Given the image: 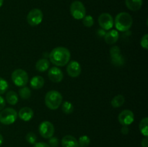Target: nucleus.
Listing matches in <instances>:
<instances>
[{"label":"nucleus","instance_id":"nucleus-14","mask_svg":"<svg viewBox=\"0 0 148 147\" xmlns=\"http://www.w3.org/2000/svg\"><path fill=\"white\" fill-rule=\"evenodd\" d=\"M33 114H34V112L31 108H29V107H24L19 110L17 115L23 121L27 122L33 118Z\"/></svg>","mask_w":148,"mask_h":147},{"label":"nucleus","instance_id":"nucleus-11","mask_svg":"<svg viewBox=\"0 0 148 147\" xmlns=\"http://www.w3.org/2000/svg\"><path fill=\"white\" fill-rule=\"evenodd\" d=\"M118 120L122 125H131L134 120V115L130 110H124L121 111L118 116Z\"/></svg>","mask_w":148,"mask_h":147},{"label":"nucleus","instance_id":"nucleus-17","mask_svg":"<svg viewBox=\"0 0 148 147\" xmlns=\"http://www.w3.org/2000/svg\"><path fill=\"white\" fill-rule=\"evenodd\" d=\"M125 4L127 8L131 11H138L143 6V0H125Z\"/></svg>","mask_w":148,"mask_h":147},{"label":"nucleus","instance_id":"nucleus-28","mask_svg":"<svg viewBox=\"0 0 148 147\" xmlns=\"http://www.w3.org/2000/svg\"><path fill=\"white\" fill-rule=\"evenodd\" d=\"M25 139L30 144H35L36 143V140H37V136L34 133L29 132L26 135Z\"/></svg>","mask_w":148,"mask_h":147},{"label":"nucleus","instance_id":"nucleus-20","mask_svg":"<svg viewBox=\"0 0 148 147\" xmlns=\"http://www.w3.org/2000/svg\"><path fill=\"white\" fill-rule=\"evenodd\" d=\"M6 101L10 105H14L18 102V95L15 92L12 90H10L6 94Z\"/></svg>","mask_w":148,"mask_h":147},{"label":"nucleus","instance_id":"nucleus-24","mask_svg":"<svg viewBox=\"0 0 148 147\" xmlns=\"http://www.w3.org/2000/svg\"><path fill=\"white\" fill-rule=\"evenodd\" d=\"M19 95L23 99H27L31 96V91L27 86H23L19 90Z\"/></svg>","mask_w":148,"mask_h":147},{"label":"nucleus","instance_id":"nucleus-26","mask_svg":"<svg viewBox=\"0 0 148 147\" xmlns=\"http://www.w3.org/2000/svg\"><path fill=\"white\" fill-rule=\"evenodd\" d=\"M78 144H79V146H80L81 147H87L90 144V138L88 135H82V136L79 137Z\"/></svg>","mask_w":148,"mask_h":147},{"label":"nucleus","instance_id":"nucleus-22","mask_svg":"<svg viewBox=\"0 0 148 147\" xmlns=\"http://www.w3.org/2000/svg\"><path fill=\"white\" fill-rule=\"evenodd\" d=\"M140 133L144 135L145 137L148 136V118L145 117L143 118L140 122L139 125Z\"/></svg>","mask_w":148,"mask_h":147},{"label":"nucleus","instance_id":"nucleus-3","mask_svg":"<svg viewBox=\"0 0 148 147\" xmlns=\"http://www.w3.org/2000/svg\"><path fill=\"white\" fill-rule=\"evenodd\" d=\"M63 101L62 94L56 90H51L45 96V103L46 107L52 110H57Z\"/></svg>","mask_w":148,"mask_h":147},{"label":"nucleus","instance_id":"nucleus-36","mask_svg":"<svg viewBox=\"0 0 148 147\" xmlns=\"http://www.w3.org/2000/svg\"><path fill=\"white\" fill-rule=\"evenodd\" d=\"M3 141H4V138H3V136L1 135V134H0V146L2 145Z\"/></svg>","mask_w":148,"mask_h":147},{"label":"nucleus","instance_id":"nucleus-21","mask_svg":"<svg viewBox=\"0 0 148 147\" xmlns=\"http://www.w3.org/2000/svg\"><path fill=\"white\" fill-rule=\"evenodd\" d=\"M125 102V98L122 95H118L114 97L111 100V106L114 108H118L119 107H121L124 105Z\"/></svg>","mask_w":148,"mask_h":147},{"label":"nucleus","instance_id":"nucleus-19","mask_svg":"<svg viewBox=\"0 0 148 147\" xmlns=\"http://www.w3.org/2000/svg\"><path fill=\"white\" fill-rule=\"evenodd\" d=\"M50 66V61L46 59H40L36 62V69L38 71L44 72L49 69Z\"/></svg>","mask_w":148,"mask_h":147},{"label":"nucleus","instance_id":"nucleus-37","mask_svg":"<svg viewBox=\"0 0 148 147\" xmlns=\"http://www.w3.org/2000/svg\"><path fill=\"white\" fill-rule=\"evenodd\" d=\"M3 3H4V0H0V7L3 5Z\"/></svg>","mask_w":148,"mask_h":147},{"label":"nucleus","instance_id":"nucleus-12","mask_svg":"<svg viewBox=\"0 0 148 147\" xmlns=\"http://www.w3.org/2000/svg\"><path fill=\"white\" fill-rule=\"evenodd\" d=\"M81 66L79 62L77 61H71L67 63L66 72L68 75L72 78H76L79 76L81 74Z\"/></svg>","mask_w":148,"mask_h":147},{"label":"nucleus","instance_id":"nucleus-15","mask_svg":"<svg viewBox=\"0 0 148 147\" xmlns=\"http://www.w3.org/2000/svg\"><path fill=\"white\" fill-rule=\"evenodd\" d=\"M119 35L118 30H111L106 33L104 36V40L105 42L108 45H114L118 41Z\"/></svg>","mask_w":148,"mask_h":147},{"label":"nucleus","instance_id":"nucleus-4","mask_svg":"<svg viewBox=\"0 0 148 147\" xmlns=\"http://www.w3.org/2000/svg\"><path fill=\"white\" fill-rule=\"evenodd\" d=\"M17 118V112L14 108H7L3 109L0 112V122L8 125L13 124Z\"/></svg>","mask_w":148,"mask_h":147},{"label":"nucleus","instance_id":"nucleus-32","mask_svg":"<svg viewBox=\"0 0 148 147\" xmlns=\"http://www.w3.org/2000/svg\"><path fill=\"white\" fill-rule=\"evenodd\" d=\"M33 147H50L49 145L46 143L44 142H38V143H36L33 146Z\"/></svg>","mask_w":148,"mask_h":147},{"label":"nucleus","instance_id":"nucleus-5","mask_svg":"<svg viewBox=\"0 0 148 147\" xmlns=\"http://www.w3.org/2000/svg\"><path fill=\"white\" fill-rule=\"evenodd\" d=\"M12 80L13 83L17 86L23 87L25 86L28 82V74L25 70L21 69H15L12 73Z\"/></svg>","mask_w":148,"mask_h":147},{"label":"nucleus","instance_id":"nucleus-10","mask_svg":"<svg viewBox=\"0 0 148 147\" xmlns=\"http://www.w3.org/2000/svg\"><path fill=\"white\" fill-rule=\"evenodd\" d=\"M98 23L101 29L109 30L114 27V19L108 13H102L98 17Z\"/></svg>","mask_w":148,"mask_h":147},{"label":"nucleus","instance_id":"nucleus-33","mask_svg":"<svg viewBox=\"0 0 148 147\" xmlns=\"http://www.w3.org/2000/svg\"><path fill=\"white\" fill-rule=\"evenodd\" d=\"M129 131H130V129H129L128 126H127V125H123L122 128L121 129V133L124 134V135H127V134L129 133Z\"/></svg>","mask_w":148,"mask_h":147},{"label":"nucleus","instance_id":"nucleus-9","mask_svg":"<svg viewBox=\"0 0 148 147\" xmlns=\"http://www.w3.org/2000/svg\"><path fill=\"white\" fill-rule=\"evenodd\" d=\"M40 135L44 138H50L54 134L55 128L53 124L49 121H43L40 124L38 128Z\"/></svg>","mask_w":148,"mask_h":147},{"label":"nucleus","instance_id":"nucleus-25","mask_svg":"<svg viewBox=\"0 0 148 147\" xmlns=\"http://www.w3.org/2000/svg\"><path fill=\"white\" fill-rule=\"evenodd\" d=\"M82 24L86 27H91L94 24V19L91 15H85L82 19Z\"/></svg>","mask_w":148,"mask_h":147},{"label":"nucleus","instance_id":"nucleus-29","mask_svg":"<svg viewBox=\"0 0 148 147\" xmlns=\"http://www.w3.org/2000/svg\"><path fill=\"white\" fill-rule=\"evenodd\" d=\"M140 45L145 50H147L148 48V35L145 34L143 36L140 40Z\"/></svg>","mask_w":148,"mask_h":147},{"label":"nucleus","instance_id":"nucleus-30","mask_svg":"<svg viewBox=\"0 0 148 147\" xmlns=\"http://www.w3.org/2000/svg\"><path fill=\"white\" fill-rule=\"evenodd\" d=\"M49 145L50 147H58L59 146V139L56 137H53L49 138Z\"/></svg>","mask_w":148,"mask_h":147},{"label":"nucleus","instance_id":"nucleus-23","mask_svg":"<svg viewBox=\"0 0 148 147\" xmlns=\"http://www.w3.org/2000/svg\"><path fill=\"white\" fill-rule=\"evenodd\" d=\"M62 110L63 111L64 113L69 115L71 114L74 110V106L69 101H65V102H62Z\"/></svg>","mask_w":148,"mask_h":147},{"label":"nucleus","instance_id":"nucleus-8","mask_svg":"<svg viewBox=\"0 0 148 147\" xmlns=\"http://www.w3.org/2000/svg\"><path fill=\"white\" fill-rule=\"evenodd\" d=\"M110 56L112 64L116 66H121L124 63V59L121 53L119 47L114 46L110 49Z\"/></svg>","mask_w":148,"mask_h":147},{"label":"nucleus","instance_id":"nucleus-34","mask_svg":"<svg viewBox=\"0 0 148 147\" xmlns=\"http://www.w3.org/2000/svg\"><path fill=\"white\" fill-rule=\"evenodd\" d=\"M141 145L143 147H148V138L145 137L141 141Z\"/></svg>","mask_w":148,"mask_h":147},{"label":"nucleus","instance_id":"nucleus-6","mask_svg":"<svg viewBox=\"0 0 148 147\" xmlns=\"http://www.w3.org/2000/svg\"><path fill=\"white\" fill-rule=\"evenodd\" d=\"M70 13L75 20H82L86 15V10L81 1H75L70 5Z\"/></svg>","mask_w":148,"mask_h":147},{"label":"nucleus","instance_id":"nucleus-31","mask_svg":"<svg viewBox=\"0 0 148 147\" xmlns=\"http://www.w3.org/2000/svg\"><path fill=\"white\" fill-rule=\"evenodd\" d=\"M5 105H6L5 99H4L3 97H1V95H0V111H1L3 109H4Z\"/></svg>","mask_w":148,"mask_h":147},{"label":"nucleus","instance_id":"nucleus-18","mask_svg":"<svg viewBox=\"0 0 148 147\" xmlns=\"http://www.w3.org/2000/svg\"><path fill=\"white\" fill-rule=\"evenodd\" d=\"M45 83L44 79L41 76H35L30 79V86L33 89H41Z\"/></svg>","mask_w":148,"mask_h":147},{"label":"nucleus","instance_id":"nucleus-27","mask_svg":"<svg viewBox=\"0 0 148 147\" xmlns=\"http://www.w3.org/2000/svg\"><path fill=\"white\" fill-rule=\"evenodd\" d=\"M8 82L3 78L0 77V95L5 93L8 89Z\"/></svg>","mask_w":148,"mask_h":147},{"label":"nucleus","instance_id":"nucleus-2","mask_svg":"<svg viewBox=\"0 0 148 147\" xmlns=\"http://www.w3.org/2000/svg\"><path fill=\"white\" fill-rule=\"evenodd\" d=\"M133 24V19L132 16L127 12H120L116 16L114 24L116 30L120 32H126L130 30Z\"/></svg>","mask_w":148,"mask_h":147},{"label":"nucleus","instance_id":"nucleus-16","mask_svg":"<svg viewBox=\"0 0 148 147\" xmlns=\"http://www.w3.org/2000/svg\"><path fill=\"white\" fill-rule=\"evenodd\" d=\"M62 147H79L78 141L71 135H66L62 139Z\"/></svg>","mask_w":148,"mask_h":147},{"label":"nucleus","instance_id":"nucleus-13","mask_svg":"<svg viewBox=\"0 0 148 147\" xmlns=\"http://www.w3.org/2000/svg\"><path fill=\"white\" fill-rule=\"evenodd\" d=\"M48 76L51 82L54 83H59L63 79L64 74L62 71L59 68L54 66V67L51 68L49 70Z\"/></svg>","mask_w":148,"mask_h":147},{"label":"nucleus","instance_id":"nucleus-35","mask_svg":"<svg viewBox=\"0 0 148 147\" xmlns=\"http://www.w3.org/2000/svg\"><path fill=\"white\" fill-rule=\"evenodd\" d=\"M106 31L104 30H103V29H99V30H98V33L97 34L98 35V36H100V37H104L106 35Z\"/></svg>","mask_w":148,"mask_h":147},{"label":"nucleus","instance_id":"nucleus-1","mask_svg":"<svg viewBox=\"0 0 148 147\" xmlns=\"http://www.w3.org/2000/svg\"><path fill=\"white\" fill-rule=\"evenodd\" d=\"M70 58L71 53L69 49L62 46L54 48L49 54L50 61L59 67L66 66L70 61Z\"/></svg>","mask_w":148,"mask_h":147},{"label":"nucleus","instance_id":"nucleus-7","mask_svg":"<svg viewBox=\"0 0 148 147\" xmlns=\"http://www.w3.org/2000/svg\"><path fill=\"white\" fill-rule=\"evenodd\" d=\"M43 18V14L40 9L35 8L29 12L27 16V22L30 26L35 27L41 23Z\"/></svg>","mask_w":148,"mask_h":147}]
</instances>
